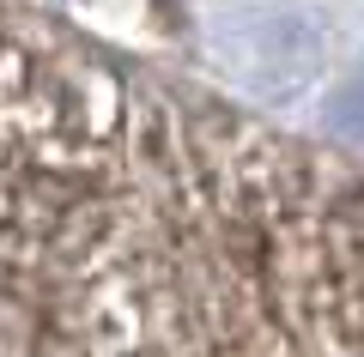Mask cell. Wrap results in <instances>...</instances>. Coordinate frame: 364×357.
I'll use <instances>...</instances> for the list:
<instances>
[{
  "label": "cell",
  "mask_w": 364,
  "mask_h": 357,
  "mask_svg": "<svg viewBox=\"0 0 364 357\" xmlns=\"http://www.w3.org/2000/svg\"><path fill=\"white\" fill-rule=\"evenodd\" d=\"M43 357H364V194L249 128L152 109L0 236Z\"/></svg>",
  "instance_id": "6da1fadb"
},
{
  "label": "cell",
  "mask_w": 364,
  "mask_h": 357,
  "mask_svg": "<svg viewBox=\"0 0 364 357\" xmlns=\"http://www.w3.org/2000/svg\"><path fill=\"white\" fill-rule=\"evenodd\" d=\"M116 121L0 31V236L61 206L104 164Z\"/></svg>",
  "instance_id": "7a4b0ae2"
}]
</instances>
